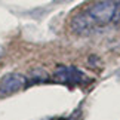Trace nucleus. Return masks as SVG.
I'll return each mask as SVG.
<instances>
[{
  "mask_svg": "<svg viewBox=\"0 0 120 120\" xmlns=\"http://www.w3.org/2000/svg\"><path fill=\"white\" fill-rule=\"evenodd\" d=\"M70 28L74 34H79V36H86V34H90L98 28V25L95 24V21L89 16V13L86 11H83L80 13H77L71 18L70 21Z\"/></svg>",
  "mask_w": 120,
  "mask_h": 120,
  "instance_id": "3",
  "label": "nucleus"
},
{
  "mask_svg": "<svg viewBox=\"0 0 120 120\" xmlns=\"http://www.w3.org/2000/svg\"><path fill=\"white\" fill-rule=\"evenodd\" d=\"M27 82H28V79L19 73H9V74L3 76L0 80V94L12 95L18 90L24 89L27 86Z\"/></svg>",
  "mask_w": 120,
  "mask_h": 120,
  "instance_id": "4",
  "label": "nucleus"
},
{
  "mask_svg": "<svg viewBox=\"0 0 120 120\" xmlns=\"http://www.w3.org/2000/svg\"><path fill=\"white\" fill-rule=\"evenodd\" d=\"M55 79L67 85H82L87 82V77L83 71L73 65H59L55 70Z\"/></svg>",
  "mask_w": 120,
  "mask_h": 120,
  "instance_id": "2",
  "label": "nucleus"
},
{
  "mask_svg": "<svg viewBox=\"0 0 120 120\" xmlns=\"http://www.w3.org/2000/svg\"><path fill=\"white\" fill-rule=\"evenodd\" d=\"M113 22L116 25H120V3H117L116 12H114V18H113Z\"/></svg>",
  "mask_w": 120,
  "mask_h": 120,
  "instance_id": "5",
  "label": "nucleus"
},
{
  "mask_svg": "<svg viewBox=\"0 0 120 120\" xmlns=\"http://www.w3.org/2000/svg\"><path fill=\"white\" fill-rule=\"evenodd\" d=\"M116 8H117V3L114 0H99V2H95L94 4H90L86 9V12L95 21L96 25L102 27L113 22Z\"/></svg>",
  "mask_w": 120,
  "mask_h": 120,
  "instance_id": "1",
  "label": "nucleus"
}]
</instances>
